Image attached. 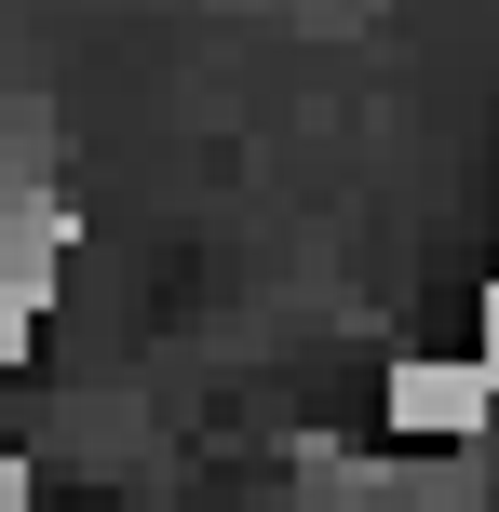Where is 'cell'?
Instances as JSON below:
<instances>
[{
	"label": "cell",
	"instance_id": "6da1fadb",
	"mask_svg": "<svg viewBox=\"0 0 499 512\" xmlns=\"http://www.w3.org/2000/svg\"><path fill=\"white\" fill-rule=\"evenodd\" d=\"M392 418H405V432H473V418H486V364H405Z\"/></svg>",
	"mask_w": 499,
	"mask_h": 512
}]
</instances>
